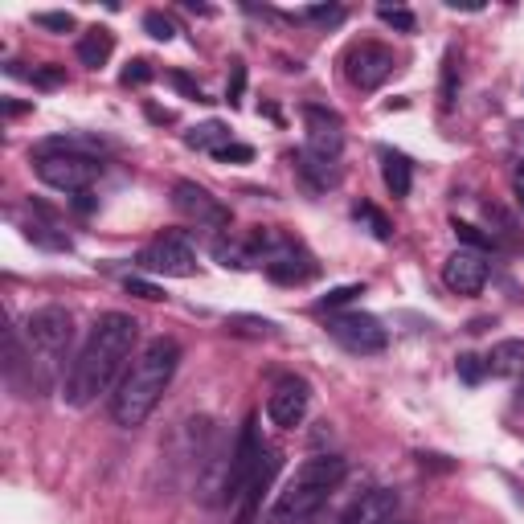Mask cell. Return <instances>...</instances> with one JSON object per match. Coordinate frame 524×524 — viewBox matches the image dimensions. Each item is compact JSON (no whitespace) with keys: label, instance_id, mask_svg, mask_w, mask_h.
<instances>
[{"label":"cell","instance_id":"f35d334b","mask_svg":"<svg viewBox=\"0 0 524 524\" xmlns=\"http://www.w3.org/2000/svg\"><path fill=\"white\" fill-rule=\"evenodd\" d=\"M512 185H516V201L524 205V164H516V172H512Z\"/></svg>","mask_w":524,"mask_h":524},{"label":"cell","instance_id":"3957f363","mask_svg":"<svg viewBox=\"0 0 524 524\" xmlns=\"http://www.w3.org/2000/svg\"><path fill=\"white\" fill-rule=\"evenodd\" d=\"M177 365H181V344L177 340H172V336L148 340L136 353V361H131V369L123 373L119 389L111 393V418H115V426H123V430L144 426L152 418V410L160 406V398H164L172 373H177Z\"/></svg>","mask_w":524,"mask_h":524},{"label":"cell","instance_id":"f1b7e54d","mask_svg":"<svg viewBox=\"0 0 524 524\" xmlns=\"http://www.w3.org/2000/svg\"><path fill=\"white\" fill-rule=\"evenodd\" d=\"M144 33L156 37V41H172V37H177V21L152 9V13H144Z\"/></svg>","mask_w":524,"mask_h":524},{"label":"cell","instance_id":"7c38bea8","mask_svg":"<svg viewBox=\"0 0 524 524\" xmlns=\"http://www.w3.org/2000/svg\"><path fill=\"white\" fill-rule=\"evenodd\" d=\"M308 406H312V385L303 377H283L267 398V418L279 430H295L303 418H308Z\"/></svg>","mask_w":524,"mask_h":524},{"label":"cell","instance_id":"2e32d148","mask_svg":"<svg viewBox=\"0 0 524 524\" xmlns=\"http://www.w3.org/2000/svg\"><path fill=\"white\" fill-rule=\"evenodd\" d=\"M291 160H295V172H299V177L308 181L316 193H324V189H336V185H340V160L316 156V152H308V148H299Z\"/></svg>","mask_w":524,"mask_h":524},{"label":"cell","instance_id":"b9f144b4","mask_svg":"<svg viewBox=\"0 0 524 524\" xmlns=\"http://www.w3.org/2000/svg\"><path fill=\"white\" fill-rule=\"evenodd\" d=\"M74 205H78V209H82V213H86V209H91V205H95V201H91V193H78V197H74Z\"/></svg>","mask_w":524,"mask_h":524},{"label":"cell","instance_id":"4dcf8cb0","mask_svg":"<svg viewBox=\"0 0 524 524\" xmlns=\"http://www.w3.org/2000/svg\"><path fill=\"white\" fill-rule=\"evenodd\" d=\"M377 17H381L389 29H398V33H414V25H418L410 9H393V5H381V9H377Z\"/></svg>","mask_w":524,"mask_h":524},{"label":"cell","instance_id":"9c48e42d","mask_svg":"<svg viewBox=\"0 0 524 524\" xmlns=\"http://www.w3.org/2000/svg\"><path fill=\"white\" fill-rule=\"evenodd\" d=\"M262 455H267V447H262V439H258V418L250 414V418H246V426H242V434H238V443H234L230 479H226V504H234V500H242V496H246L250 479H254V475H258V467H262Z\"/></svg>","mask_w":524,"mask_h":524},{"label":"cell","instance_id":"ba28073f","mask_svg":"<svg viewBox=\"0 0 524 524\" xmlns=\"http://www.w3.org/2000/svg\"><path fill=\"white\" fill-rule=\"evenodd\" d=\"M136 262L144 271L164 275V279H193L197 275V254H193V246L181 234H164V238L148 242L136 254Z\"/></svg>","mask_w":524,"mask_h":524},{"label":"cell","instance_id":"9a60e30c","mask_svg":"<svg viewBox=\"0 0 524 524\" xmlns=\"http://www.w3.org/2000/svg\"><path fill=\"white\" fill-rule=\"evenodd\" d=\"M340 524H398V492L373 488L340 516Z\"/></svg>","mask_w":524,"mask_h":524},{"label":"cell","instance_id":"ee69618b","mask_svg":"<svg viewBox=\"0 0 524 524\" xmlns=\"http://www.w3.org/2000/svg\"><path fill=\"white\" fill-rule=\"evenodd\" d=\"M308 524H320V520H316V516H312V520H308Z\"/></svg>","mask_w":524,"mask_h":524},{"label":"cell","instance_id":"74e56055","mask_svg":"<svg viewBox=\"0 0 524 524\" xmlns=\"http://www.w3.org/2000/svg\"><path fill=\"white\" fill-rule=\"evenodd\" d=\"M217 160H222V164H250L254 160V148L250 144H226L222 152H213Z\"/></svg>","mask_w":524,"mask_h":524},{"label":"cell","instance_id":"83f0119b","mask_svg":"<svg viewBox=\"0 0 524 524\" xmlns=\"http://www.w3.org/2000/svg\"><path fill=\"white\" fill-rule=\"evenodd\" d=\"M357 295H365V287L361 283H348V287H332L324 299H316V312H336V308H344V303H353Z\"/></svg>","mask_w":524,"mask_h":524},{"label":"cell","instance_id":"cb8c5ba5","mask_svg":"<svg viewBox=\"0 0 524 524\" xmlns=\"http://www.w3.org/2000/svg\"><path fill=\"white\" fill-rule=\"evenodd\" d=\"M451 230H455V238L459 242H467V250H496V238L488 234V230H479V226H471V222H459V217H455V222H451Z\"/></svg>","mask_w":524,"mask_h":524},{"label":"cell","instance_id":"ab89813d","mask_svg":"<svg viewBox=\"0 0 524 524\" xmlns=\"http://www.w3.org/2000/svg\"><path fill=\"white\" fill-rule=\"evenodd\" d=\"M148 119H152V123H172V111H160V107H148Z\"/></svg>","mask_w":524,"mask_h":524},{"label":"cell","instance_id":"60d3db41","mask_svg":"<svg viewBox=\"0 0 524 524\" xmlns=\"http://www.w3.org/2000/svg\"><path fill=\"white\" fill-rule=\"evenodd\" d=\"M21 111H29V103H17V99L5 103V115H21Z\"/></svg>","mask_w":524,"mask_h":524},{"label":"cell","instance_id":"e0dca14e","mask_svg":"<svg viewBox=\"0 0 524 524\" xmlns=\"http://www.w3.org/2000/svg\"><path fill=\"white\" fill-rule=\"evenodd\" d=\"M54 152H70V156H95V160H103V152H107V144L99 140V136H50V140H37L33 144V156H54Z\"/></svg>","mask_w":524,"mask_h":524},{"label":"cell","instance_id":"ffe728a7","mask_svg":"<svg viewBox=\"0 0 524 524\" xmlns=\"http://www.w3.org/2000/svg\"><path fill=\"white\" fill-rule=\"evenodd\" d=\"M213 258H217V267H226V271H250L254 267V242L238 238V234H222L213 242Z\"/></svg>","mask_w":524,"mask_h":524},{"label":"cell","instance_id":"277c9868","mask_svg":"<svg viewBox=\"0 0 524 524\" xmlns=\"http://www.w3.org/2000/svg\"><path fill=\"white\" fill-rule=\"evenodd\" d=\"M344 471H348V463L340 455H312L308 463H299L262 524H308L312 516H320L328 496L340 488Z\"/></svg>","mask_w":524,"mask_h":524},{"label":"cell","instance_id":"1f68e13d","mask_svg":"<svg viewBox=\"0 0 524 524\" xmlns=\"http://www.w3.org/2000/svg\"><path fill=\"white\" fill-rule=\"evenodd\" d=\"M242 91H246V62L234 58V62H230V82H226V103L238 107V103H242Z\"/></svg>","mask_w":524,"mask_h":524},{"label":"cell","instance_id":"d590c367","mask_svg":"<svg viewBox=\"0 0 524 524\" xmlns=\"http://www.w3.org/2000/svg\"><path fill=\"white\" fill-rule=\"evenodd\" d=\"M168 82L177 86L181 95H189V99H197V103H209V99H205V91H201V86H197V82H193L189 74H181V70H172V74H168Z\"/></svg>","mask_w":524,"mask_h":524},{"label":"cell","instance_id":"8992f818","mask_svg":"<svg viewBox=\"0 0 524 524\" xmlns=\"http://www.w3.org/2000/svg\"><path fill=\"white\" fill-rule=\"evenodd\" d=\"M37 177L58 193H91V185L103 177V160L95 156H70V152H54V156H33Z\"/></svg>","mask_w":524,"mask_h":524},{"label":"cell","instance_id":"484cf974","mask_svg":"<svg viewBox=\"0 0 524 524\" xmlns=\"http://www.w3.org/2000/svg\"><path fill=\"white\" fill-rule=\"evenodd\" d=\"M9 74H17V78H29V82H37V86H62V82H66V70H62V66H37V70H21L17 62H9Z\"/></svg>","mask_w":524,"mask_h":524},{"label":"cell","instance_id":"d4e9b609","mask_svg":"<svg viewBox=\"0 0 524 524\" xmlns=\"http://www.w3.org/2000/svg\"><path fill=\"white\" fill-rule=\"evenodd\" d=\"M455 99H459V54L447 50V54H443V107L451 111Z\"/></svg>","mask_w":524,"mask_h":524},{"label":"cell","instance_id":"603a6c76","mask_svg":"<svg viewBox=\"0 0 524 524\" xmlns=\"http://www.w3.org/2000/svg\"><path fill=\"white\" fill-rule=\"evenodd\" d=\"M353 217H357V222L377 238V242H389L393 238V226H389V217L377 209V205H369V201H361L357 209H353Z\"/></svg>","mask_w":524,"mask_h":524},{"label":"cell","instance_id":"30bf717a","mask_svg":"<svg viewBox=\"0 0 524 524\" xmlns=\"http://www.w3.org/2000/svg\"><path fill=\"white\" fill-rule=\"evenodd\" d=\"M344 74L357 91H377L393 74V50L381 46V41H357V46L344 54Z\"/></svg>","mask_w":524,"mask_h":524},{"label":"cell","instance_id":"d6986e66","mask_svg":"<svg viewBox=\"0 0 524 524\" xmlns=\"http://www.w3.org/2000/svg\"><path fill=\"white\" fill-rule=\"evenodd\" d=\"M111 50H115V37H111V29L107 25H95V29H86L82 37H78V62L86 66V70H99V66H107V58H111Z\"/></svg>","mask_w":524,"mask_h":524},{"label":"cell","instance_id":"7a4b0ae2","mask_svg":"<svg viewBox=\"0 0 524 524\" xmlns=\"http://www.w3.org/2000/svg\"><path fill=\"white\" fill-rule=\"evenodd\" d=\"M136 340H140V324L123 316V312H107L95 320L91 336H86V344L78 348V357L70 361L66 369V381H62V398L66 406L82 410L91 406L99 393L111 389V381L131 369V353H136Z\"/></svg>","mask_w":524,"mask_h":524},{"label":"cell","instance_id":"44dd1931","mask_svg":"<svg viewBox=\"0 0 524 524\" xmlns=\"http://www.w3.org/2000/svg\"><path fill=\"white\" fill-rule=\"evenodd\" d=\"M185 144L197 148V152H222V148L234 144V140H230V127H226L222 119H209V123H201V127L189 131Z\"/></svg>","mask_w":524,"mask_h":524},{"label":"cell","instance_id":"6da1fadb","mask_svg":"<svg viewBox=\"0 0 524 524\" xmlns=\"http://www.w3.org/2000/svg\"><path fill=\"white\" fill-rule=\"evenodd\" d=\"M74 340V320L66 308H37L25 328H9L5 336V377L25 398L50 393L62 377L66 353Z\"/></svg>","mask_w":524,"mask_h":524},{"label":"cell","instance_id":"f546056e","mask_svg":"<svg viewBox=\"0 0 524 524\" xmlns=\"http://www.w3.org/2000/svg\"><path fill=\"white\" fill-rule=\"evenodd\" d=\"M455 369H459V377L467 381V385H479L488 377V365H484V357H475V353H463L459 361H455Z\"/></svg>","mask_w":524,"mask_h":524},{"label":"cell","instance_id":"5b68a950","mask_svg":"<svg viewBox=\"0 0 524 524\" xmlns=\"http://www.w3.org/2000/svg\"><path fill=\"white\" fill-rule=\"evenodd\" d=\"M250 242H254V267H262V271H267V279H275V283L295 287V283H308L320 271L316 258L303 250L291 234L258 230V234H250Z\"/></svg>","mask_w":524,"mask_h":524},{"label":"cell","instance_id":"5bb4252c","mask_svg":"<svg viewBox=\"0 0 524 524\" xmlns=\"http://www.w3.org/2000/svg\"><path fill=\"white\" fill-rule=\"evenodd\" d=\"M443 283L455 291V295H479L488 283V262L484 254L475 250H455L447 262H443Z\"/></svg>","mask_w":524,"mask_h":524},{"label":"cell","instance_id":"d6a6232c","mask_svg":"<svg viewBox=\"0 0 524 524\" xmlns=\"http://www.w3.org/2000/svg\"><path fill=\"white\" fill-rule=\"evenodd\" d=\"M152 78H156V70H152L148 58H131L127 70H123V86H148Z\"/></svg>","mask_w":524,"mask_h":524},{"label":"cell","instance_id":"8d00e7d4","mask_svg":"<svg viewBox=\"0 0 524 524\" xmlns=\"http://www.w3.org/2000/svg\"><path fill=\"white\" fill-rule=\"evenodd\" d=\"M303 17L320 21V25H336V21H344V9L340 5H312V9H303Z\"/></svg>","mask_w":524,"mask_h":524},{"label":"cell","instance_id":"4fadbf2b","mask_svg":"<svg viewBox=\"0 0 524 524\" xmlns=\"http://www.w3.org/2000/svg\"><path fill=\"white\" fill-rule=\"evenodd\" d=\"M303 127H308V144H303V148L316 152V156H328V160H340V148H344V123H340L336 111L308 103V107H303Z\"/></svg>","mask_w":524,"mask_h":524},{"label":"cell","instance_id":"52a82bcc","mask_svg":"<svg viewBox=\"0 0 524 524\" xmlns=\"http://www.w3.org/2000/svg\"><path fill=\"white\" fill-rule=\"evenodd\" d=\"M328 336L340 348H348V353H357V357H373L389 344L385 324L377 316H369V312H332L328 316Z\"/></svg>","mask_w":524,"mask_h":524},{"label":"cell","instance_id":"8fae6325","mask_svg":"<svg viewBox=\"0 0 524 524\" xmlns=\"http://www.w3.org/2000/svg\"><path fill=\"white\" fill-rule=\"evenodd\" d=\"M172 205H177L181 217L205 226V230H226L230 234V209L217 201L209 189H201L197 181H177L172 185Z\"/></svg>","mask_w":524,"mask_h":524},{"label":"cell","instance_id":"4316f807","mask_svg":"<svg viewBox=\"0 0 524 524\" xmlns=\"http://www.w3.org/2000/svg\"><path fill=\"white\" fill-rule=\"evenodd\" d=\"M226 328H230L234 336H275V324L262 320V316H230Z\"/></svg>","mask_w":524,"mask_h":524},{"label":"cell","instance_id":"836d02e7","mask_svg":"<svg viewBox=\"0 0 524 524\" xmlns=\"http://www.w3.org/2000/svg\"><path fill=\"white\" fill-rule=\"evenodd\" d=\"M37 29H50V33H74V17L70 13H33Z\"/></svg>","mask_w":524,"mask_h":524},{"label":"cell","instance_id":"ac0fdd59","mask_svg":"<svg viewBox=\"0 0 524 524\" xmlns=\"http://www.w3.org/2000/svg\"><path fill=\"white\" fill-rule=\"evenodd\" d=\"M377 156H381L385 189L393 197H410V189H414V164H410V156L406 152H393V148H381Z\"/></svg>","mask_w":524,"mask_h":524},{"label":"cell","instance_id":"e575fe53","mask_svg":"<svg viewBox=\"0 0 524 524\" xmlns=\"http://www.w3.org/2000/svg\"><path fill=\"white\" fill-rule=\"evenodd\" d=\"M127 295H140V299H148V303H160L164 299V291L156 287V283H148V279H136V275H127Z\"/></svg>","mask_w":524,"mask_h":524},{"label":"cell","instance_id":"7bdbcfd3","mask_svg":"<svg viewBox=\"0 0 524 524\" xmlns=\"http://www.w3.org/2000/svg\"><path fill=\"white\" fill-rule=\"evenodd\" d=\"M520 140H524V123H520Z\"/></svg>","mask_w":524,"mask_h":524},{"label":"cell","instance_id":"7402d4cb","mask_svg":"<svg viewBox=\"0 0 524 524\" xmlns=\"http://www.w3.org/2000/svg\"><path fill=\"white\" fill-rule=\"evenodd\" d=\"M484 213H488V222H492V238H496V246H520V234H516V222H512V217L500 209V205H484Z\"/></svg>","mask_w":524,"mask_h":524}]
</instances>
